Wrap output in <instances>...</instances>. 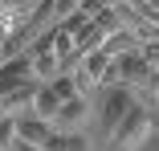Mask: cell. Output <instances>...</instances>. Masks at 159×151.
<instances>
[{
  "instance_id": "1",
  "label": "cell",
  "mask_w": 159,
  "mask_h": 151,
  "mask_svg": "<svg viewBox=\"0 0 159 151\" xmlns=\"http://www.w3.org/2000/svg\"><path fill=\"white\" fill-rule=\"evenodd\" d=\"M151 127H155V114L135 98V106L122 114V123L110 131V139H106V151H139L147 139H151Z\"/></svg>"
},
{
  "instance_id": "7",
  "label": "cell",
  "mask_w": 159,
  "mask_h": 151,
  "mask_svg": "<svg viewBox=\"0 0 159 151\" xmlns=\"http://www.w3.org/2000/svg\"><path fill=\"white\" fill-rule=\"evenodd\" d=\"M45 151H90L86 131H53L45 139Z\"/></svg>"
},
{
  "instance_id": "3",
  "label": "cell",
  "mask_w": 159,
  "mask_h": 151,
  "mask_svg": "<svg viewBox=\"0 0 159 151\" xmlns=\"http://www.w3.org/2000/svg\"><path fill=\"white\" fill-rule=\"evenodd\" d=\"M135 90L131 86H106L102 90V139H110V131L122 123V114L135 106Z\"/></svg>"
},
{
  "instance_id": "9",
  "label": "cell",
  "mask_w": 159,
  "mask_h": 151,
  "mask_svg": "<svg viewBox=\"0 0 159 151\" xmlns=\"http://www.w3.org/2000/svg\"><path fill=\"white\" fill-rule=\"evenodd\" d=\"M12 143H16V118L4 114L0 118V151H12Z\"/></svg>"
},
{
  "instance_id": "16",
  "label": "cell",
  "mask_w": 159,
  "mask_h": 151,
  "mask_svg": "<svg viewBox=\"0 0 159 151\" xmlns=\"http://www.w3.org/2000/svg\"><path fill=\"white\" fill-rule=\"evenodd\" d=\"M0 57H4V53H0Z\"/></svg>"
},
{
  "instance_id": "2",
  "label": "cell",
  "mask_w": 159,
  "mask_h": 151,
  "mask_svg": "<svg viewBox=\"0 0 159 151\" xmlns=\"http://www.w3.org/2000/svg\"><path fill=\"white\" fill-rule=\"evenodd\" d=\"M25 86H37V74H33V57L29 53H12L0 62V102H4L8 94H16V90Z\"/></svg>"
},
{
  "instance_id": "8",
  "label": "cell",
  "mask_w": 159,
  "mask_h": 151,
  "mask_svg": "<svg viewBox=\"0 0 159 151\" xmlns=\"http://www.w3.org/2000/svg\"><path fill=\"white\" fill-rule=\"evenodd\" d=\"M61 102H66V98H61L49 82H41V86H37V102H33V110H37L41 118H49V123H53V114L61 110Z\"/></svg>"
},
{
  "instance_id": "5",
  "label": "cell",
  "mask_w": 159,
  "mask_h": 151,
  "mask_svg": "<svg viewBox=\"0 0 159 151\" xmlns=\"http://www.w3.org/2000/svg\"><path fill=\"white\" fill-rule=\"evenodd\" d=\"M49 135H53V123H49V118H41L37 110H33V114H20V118H16V139L45 147V139H49Z\"/></svg>"
},
{
  "instance_id": "14",
  "label": "cell",
  "mask_w": 159,
  "mask_h": 151,
  "mask_svg": "<svg viewBox=\"0 0 159 151\" xmlns=\"http://www.w3.org/2000/svg\"><path fill=\"white\" fill-rule=\"evenodd\" d=\"M4 4H12V0H0V8H4Z\"/></svg>"
},
{
  "instance_id": "15",
  "label": "cell",
  "mask_w": 159,
  "mask_h": 151,
  "mask_svg": "<svg viewBox=\"0 0 159 151\" xmlns=\"http://www.w3.org/2000/svg\"><path fill=\"white\" fill-rule=\"evenodd\" d=\"M0 118H4V102H0Z\"/></svg>"
},
{
  "instance_id": "12",
  "label": "cell",
  "mask_w": 159,
  "mask_h": 151,
  "mask_svg": "<svg viewBox=\"0 0 159 151\" xmlns=\"http://www.w3.org/2000/svg\"><path fill=\"white\" fill-rule=\"evenodd\" d=\"M106 4H114V0H82V8H86L90 16H94V12H102Z\"/></svg>"
},
{
  "instance_id": "6",
  "label": "cell",
  "mask_w": 159,
  "mask_h": 151,
  "mask_svg": "<svg viewBox=\"0 0 159 151\" xmlns=\"http://www.w3.org/2000/svg\"><path fill=\"white\" fill-rule=\"evenodd\" d=\"M29 57H33V74H37V82H53L61 70H66V62H61V53H57V49L29 53Z\"/></svg>"
},
{
  "instance_id": "11",
  "label": "cell",
  "mask_w": 159,
  "mask_h": 151,
  "mask_svg": "<svg viewBox=\"0 0 159 151\" xmlns=\"http://www.w3.org/2000/svg\"><path fill=\"white\" fill-rule=\"evenodd\" d=\"M53 8H57V21H66L74 8H82V0H53Z\"/></svg>"
},
{
  "instance_id": "10",
  "label": "cell",
  "mask_w": 159,
  "mask_h": 151,
  "mask_svg": "<svg viewBox=\"0 0 159 151\" xmlns=\"http://www.w3.org/2000/svg\"><path fill=\"white\" fill-rule=\"evenodd\" d=\"M139 53H143V62H147L151 70H159V37H155V41H139Z\"/></svg>"
},
{
  "instance_id": "4",
  "label": "cell",
  "mask_w": 159,
  "mask_h": 151,
  "mask_svg": "<svg viewBox=\"0 0 159 151\" xmlns=\"http://www.w3.org/2000/svg\"><path fill=\"white\" fill-rule=\"evenodd\" d=\"M90 123V94H74L53 114V131H86Z\"/></svg>"
},
{
  "instance_id": "13",
  "label": "cell",
  "mask_w": 159,
  "mask_h": 151,
  "mask_svg": "<svg viewBox=\"0 0 159 151\" xmlns=\"http://www.w3.org/2000/svg\"><path fill=\"white\" fill-rule=\"evenodd\" d=\"M12 151H45V147H37V143H25V139H16V143H12Z\"/></svg>"
}]
</instances>
